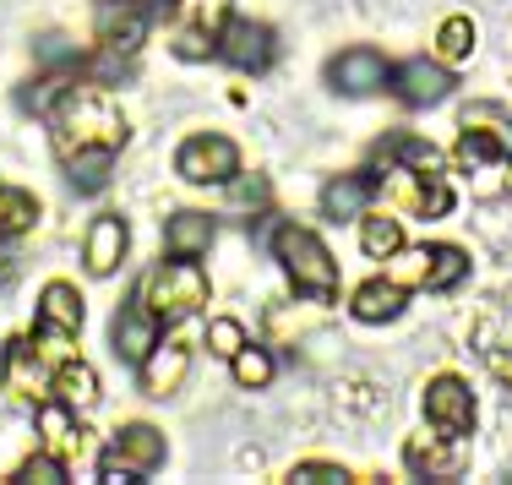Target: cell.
Here are the masks:
<instances>
[{
  "instance_id": "39",
  "label": "cell",
  "mask_w": 512,
  "mask_h": 485,
  "mask_svg": "<svg viewBox=\"0 0 512 485\" xmlns=\"http://www.w3.org/2000/svg\"><path fill=\"white\" fill-rule=\"evenodd\" d=\"M496 377H502V382L512 387V344L502 349V355H496Z\"/></svg>"
},
{
  "instance_id": "29",
  "label": "cell",
  "mask_w": 512,
  "mask_h": 485,
  "mask_svg": "<svg viewBox=\"0 0 512 485\" xmlns=\"http://www.w3.org/2000/svg\"><path fill=\"white\" fill-rule=\"evenodd\" d=\"M425 273H431V246H398L387 257V278L404 289H425Z\"/></svg>"
},
{
  "instance_id": "33",
  "label": "cell",
  "mask_w": 512,
  "mask_h": 485,
  "mask_svg": "<svg viewBox=\"0 0 512 485\" xmlns=\"http://www.w3.org/2000/svg\"><path fill=\"white\" fill-rule=\"evenodd\" d=\"M229 366H235V382L240 387H267V382H273V355H267V349H256V344H246L235 360H229Z\"/></svg>"
},
{
  "instance_id": "10",
  "label": "cell",
  "mask_w": 512,
  "mask_h": 485,
  "mask_svg": "<svg viewBox=\"0 0 512 485\" xmlns=\"http://www.w3.org/2000/svg\"><path fill=\"white\" fill-rule=\"evenodd\" d=\"M164 453H169V442H164V431L148 426V420H126L115 436H109V447H104V464H115V469H131V475H153L158 464H164Z\"/></svg>"
},
{
  "instance_id": "13",
  "label": "cell",
  "mask_w": 512,
  "mask_h": 485,
  "mask_svg": "<svg viewBox=\"0 0 512 485\" xmlns=\"http://www.w3.org/2000/svg\"><path fill=\"white\" fill-rule=\"evenodd\" d=\"M109 338H115V355L126 360V366H142L148 360V349L164 338V322L148 311V300L142 295H131L126 306L115 311V327H109Z\"/></svg>"
},
{
  "instance_id": "6",
  "label": "cell",
  "mask_w": 512,
  "mask_h": 485,
  "mask_svg": "<svg viewBox=\"0 0 512 485\" xmlns=\"http://www.w3.org/2000/svg\"><path fill=\"white\" fill-rule=\"evenodd\" d=\"M175 175L186 180V186H229V180L240 175V153H235V142L218 137V131H197V137L180 142Z\"/></svg>"
},
{
  "instance_id": "27",
  "label": "cell",
  "mask_w": 512,
  "mask_h": 485,
  "mask_svg": "<svg viewBox=\"0 0 512 485\" xmlns=\"http://www.w3.org/2000/svg\"><path fill=\"white\" fill-rule=\"evenodd\" d=\"M360 246H365V257L387 262L398 246H404V224H398L393 213H365L360 218Z\"/></svg>"
},
{
  "instance_id": "22",
  "label": "cell",
  "mask_w": 512,
  "mask_h": 485,
  "mask_svg": "<svg viewBox=\"0 0 512 485\" xmlns=\"http://www.w3.org/2000/svg\"><path fill=\"white\" fill-rule=\"evenodd\" d=\"M213 240H218L213 213H197V208L169 213V224H164V251H169V257H207Z\"/></svg>"
},
{
  "instance_id": "20",
  "label": "cell",
  "mask_w": 512,
  "mask_h": 485,
  "mask_svg": "<svg viewBox=\"0 0 512 485\" xmlns=\"http://www.w3.org/2000/svg\"><path fill=\"white\" fill-rule=\"evenodd\" d=\"M376 202V169H349V175H338V180H327V191H322V213L327 218H365V208Z\"/></svg>"
},
{
  "instance_id": "24",
  "label": "cell",
  "mask_w": 512,
  "mask_h": 485,
  "mask_svg": "<svg viewBox=\"0 0 512 485\" xmlns=\"http://www.w3.org/2000/svg\"><path fill=\"white\" fill-rule=\"evenodd\" d=\"M50 393L60 398V404H71L82 415V409H93L99 404V371L88 366V360H60V366L50 371Z\"/></svg>"
},
{
  "instance_id": "17",
  "label": "cell",
  "mask_w": 512,
  "mask_h": 485,
  "mask_svg": "<svg viewBox=\"0 0 512 485\" xmlns=\"http://www.w3.org/2000/svg\"><path fill=\"white\" fill-rule=\"evenodd\" d=\"M404 464L414 480H458L463 475V442L458 436H409Z\"/></svg>"
},
{
  "instance_id": "38",
  "label": "cell",
  "mask_w": 512,
  "mask_h": 485,
  "mask_svg": "<svg viewBox=\"0 0 512 485\" xmlns=\"http://www.w3.org/2000/svg\"><path fill=\"white\" fill-rule=\"evenodd\" d=\"M137 6H142V11H148V17H169V11H175V6H180V0H137Z\"/></svg>"
},
{
  "instance_id": "21",
  "label": "cell",
  "mask_w": 512,
  "mask_h": 485,
  "mask_svg": "<svg viewBox=\"0 0 512 485\" xmlns=\"http://www.w3.org/2000/svg\"><path fill=\"white\" fill-rule=\"evenodd\" d=\"M376 164H404V169H420V175H442L447 169V153L436 142L414 137V131H387L376 142Z\"/></svg>"
},
{
  "instance_id": "34",
  "label": "cell",
  "mask_w": 512,
  "mask_h": 485,
  "mask_svg": "<svg viewBox=\"0 0 512 485\" xmlns=\"http://www.w3.org/2000/svg\"><path fill=\"white\" fill-rule=\"evenodd\" d=\"M207 349L224 355V360H235L240 349H246V327H240L235 317H213V322H207Z\"/></svg>"
},
{
  "instance_id": "36",
  "label": "cell",
  "mask_w": 512,
  "mask_h": 485,
  "mask_svg": "<svg viewBox=\"0 0 512 485\" xmlns=\"http://www.w3.org/2000/svg\"><path fill=\"white\" fill-rule=\"evenodd\" d=\"M229 186H235V202H240V208H262V202H267V180H262V175H235Z\"/></svg>"
},
{
  "instance_id": "31",
  "label": "cell",
  "mask_w": 512,
  "mask_h": 485,
  "mask_svg": "<svg viewBox=\"0 0 512 485\" xmlns=\"http://www.w3.org/2000/svg\"><path fill=\"white\" fill-rule=\"evenodd\" d=\"M474 55V22L469 17H447L442 22V33H436V60H469Z\"/></svg>"
},
{
  "instance_id": "26",
  "label": "cell",
  "mask_w": 512,
  "mask_h": 485,
  "mask_svg": "<svg viewBox=\"0 0 512 485\" xmlns=\"http://www.w3.org/2000/svg\"><path fill=\"white\" fill-rule=\"evenodd\" d=\"M39 224V197L22 186H0V240H17Z\"/></svg>"
},
{
  "instance_id": "14",
  "label": "cell",
  "mask_w": 512,
  "mask_h": 485,
  "mask_svg": "<svg viewBox=\"0 0 512 485\" xmlns=\"http://www.w3.org/2000/svg\"><path fill=\"white\" fill-rule=\"evenodd\" d=\"M387 88L414 109H431V104H442L447 93H453V71H447V60H425L420 55V60L393 66V82H387Z\"/></svg>"
},
{
  "instance_id": "19",
  "label": "cell",
  "mask_w": 512,
  "mask_h": 485,
  "mask_svg": "<svg viewBox=\"0 0 512 485\" xmlns=\"http://www.w3.org/2000/svg\"><path fill=\"white\" fill-rule=\"evenodd\" d=\"M6 393L22 398V404H33V409L50 398V371H44L33 338H11L6 344Z\"/></svg>"
},
{
  "instance_id": "32",
  "label": "cell",
  "mask_w": 512,
  "mask_h": 485,
  "mask_svg": "<svg viewBox=\"0 0 512 485\" xmlns=\"http://www.w3.org/2000/svg\"><path fill=\"white\" fill-rule=\"evenodd\" d=\"M11 485H66V464H60L55 453H33V458H22V469L11 475Z\"/></svg>"
},
{
  "instance_id": "4",
  "label": "cell",
  "mask_w": 512,
  "mask_h": 485,
  "mask_svg": "<svg viewBox=\"0 0 512 485\" xmlns=\"http://www.w3.org/2000/svg\"><path fill=\"white\" fill-rule=\"evenodd\" d=\"M458 169H485V164H502L512 159V115L502 104H469L458 120V148H453Z\"/></svg>"
},
{
  "instance_id": "15",
  "label": "cell",
  "mask_w": 512,
  "mask_h": 485,
  "mask_svg": "<svg viewBox=\"0 0 512 485\" xmlns=\"http://www.w3.org/2000/svg\"><path fill=\"white\" fill-rule=\"evenodd\" d=\"M229 22V0H180V33H175V50L186 60L213 55L218 28Z\"/></svg>"
},
{
  "instance_id": "28",
  "label": "cell",
  "mask_w": 512,
  "mask_h": 485,
  "mask_svg": "<svg viewBox=\"0 0 512 485\" xmlns=\"http://www.w3.org/2000/svg\"><path fill=\"white\" fill-rule=\"evenodd\" d=\"M463 278H469V257H463V246H431V273H425V289H458Z\"/></svg>"
},
{
  "instance_id": "8",
  "label": "cell",
  "mask_w": 512,
  "mask_h": 485,
  "mask_svg": "<svg viewBox=\"0 0 512 485\" xmlns=\"http://www.w3.org/2000/svg\"><path fill=\"white\" fill-rule=\"evenodd\" d=\"M425 420H431V431L442 436H469L474 431V387L453 377V371H442V377L425 382Z\"/></svg>"
},
{
  "instance_id": "1",
  "label": "cell",
  "mask_w": 512,
  "mask_h": 485,
  "mask_svg": "<svg viewBox=\"0 0 512 485\" xmlns=\"http://www.w3.org/2000/svg\"><path fill=\"white\" fill-rule=\"evenodd\" d=\"M50 142H55V159L71 186L99 191L109 180V164L126 148V115L115 109L109 93L71 82L66 99L50 109Z\"/></svg>"
},
{
  "instance_id": "16",
  "label": "cell",
  "mask_w": 512,
  "mask_h": 485,
  "mask_svg": "<svg viewBox=\"0 0 512 485\" xmlns=\"http://www.w3.org/2000/svg\"><path fill=\"white\" fill-rule=\"evenodd\" d=\"M186 371H191V344L186 338H158V344L148 349V360L137 366V382H142L148 398H169V393H180Z\"/></svg>"
},
{
  "instance_id": "40",
  "label": "cell",
  "mask_w": 512,
  "mask_h": 485,
  "mask_svg": "<svg viewBox=\"0 0 512 485\" xmlns=\"http://www.w3.org/2000/svg\"><path fill=\"white\" fill-rule=\"evenodd\" d=\"M507 191H512V159H507Z\"/></svg>"
},
{
  "instance_id": "23",
  "label": "cell",
  "mask_w": 512,
  "mask_h": 485,
  "mask_svg": "<svg viewBox=\"0 0 512 485\" xmlns=\"http://www.w3.org/2000/svg\"><path fill=\"white\" fill-rule=\"evenodd\" d=\"M404 300H409V289L382 273V278H365L355 295H349V311L360 322H393V317H404Z\"/></svg>"
},
{
  "instance_id": "30",
  "label": "cell",
  "mask_w": 512,
  "mask_h": 485,
  "mask_svg": "<svg viewBox=\"0 0 512 485\" xmlns=\"http://www.w3.org/2000/svg\"><path fill=\"white\" fill-rule=\"evenodd\" d=\"M71 82H77V71H44L33 88H22V109H33V115H50V109L66 99Z\"/></svg>"
},
{
  "instance_id": "9",
  "label": "cell",
  "mask_w": 512,
  "mask_h": 485,
  "mask_svg": "<svg viewBox=\"0 0 512 485\" xmlns=\"http://www.w3.org/2000/svg\"><path fill=\"white\" fill-rule=\"evenodd\" d=\"M387 82H393V66H387L382 50H371V44H355V50L333 55L327 60V88L333 93H382Z\"/></svg>"
},
{
  "instance_id": "11",
  "label": "cell",
  "mask_w": 512,
  "mask_h": 485,
  "mask_svg": "<svg viewBox=\"0 0 512 485\" xmlns=\"http://www.w3.org/2000/svg\"><path fill=\"white\" fill-rule=\"evenodd\" d=\"M148 11L137 6V0H99V11H93V28H99V50L109 55H137L142 39H148Z\"/></svg>"
},
{
  "instance_id": "7",
  "label": "cell",
  "mask_w": 512,
  "mask_h": 485,
  "mask_svg": "<svg viewBox=\"0 0 512 485\" xmlns=\"http://www.w3.org/2000/svg\"><path fill=\"white\" fill-rule=\"evenodd\" d=\"M213 55L224 60V66L251 71V77H256V71H267V66H273L278 44H273V28H267V22H256V17H229L224 28H218Z\"/></svg>"
},
{
  "instance_id": "2",
  "label": "cell",
  "mask_w": 512,
  "mask_h": 485,
  "mask_svg": "<svg viewBox=\"0 0 512 485\" xmlns=\"http://www.w3.org/2000/svg\"><path fill=\"white\" fill-rule=\"evenodd\" d=\"M267 246H273L278 268H284L289 289H295L300 300H311V306H333V300H338V262H333V251H327L311 229L273 224V229H267Z\"/></svg>"
},
{
  "instance_id": "5",
  "label": "cell",
  "mask_w": 512,
  "mask_h": 485,
  "mask_svg": "<svg viewBox=\"0 0 512 485\" xmlns=\"http://www.w3.org/2000/svg\"><path fill=\"white\" fill-rule=\"evenodd\" d=\"M376 197L414 213V218H447L453 213V186H447L442 175H420V169H404V164H387V175L376 169Z\"/></svg>"
},
{
  "instance_id": "35",
  "label": "cell",
  "mask_w": 512,
  "mask_h": 485,
  "mask_svg": "<svg viewBox=\"0 0 512 485\" xmlns=\"http://www.w3.org/2000/svg\"><path fill=\"white\" fill-rule=\"evenodd\" d=\"M349 480H355V475H349L344 464H316V458L289 469V485H349Z\"/></svg>"
},
{
  "instance_id": "12",
  "label": "cell",
  "mask_w": 512,
  "mask_h": 485,
  "mask_svg": "<svg viewBox=\"0 0 512 485\" xmlns=\"http://www.w3.org/2000/svg\"><path fill=\"white\" fill-rule=\"evenodd\" d=\"M88 436H93V431H82L77 409H71V404H60L55 393L39 404V447H44V453H55L60 464H82V458L93 453V447H88Z\"/></svg>"
},
{
  "instance_id": "3",
  "label": "cell",
  "mask_w": 512,
  "mask_h": 485,
  "mask_svg": "<svg viewBox=\"0 0 512 485\" xmlns=\"http://www.w3.org/2000/svg\"><path fill=\"white\" fill-rule=\"evenodd\" d=\"M137 295L148 300V311L158 322H186L191 311L207 306V273L197 268V257H169L137 284Z\"/></svg>"
},
{
  "instance_id": "18",
  "label": "cell",
  "mask_w": 512,
  "mask_h": 485,
  "mask_svg": "<svg viewBox=\"0 0 512 485\" xmlns=\"http://www.w3.org/2000/svg\"><path fill=\"white\" fill-rule=\"evenodd\" d=\"M126 251H131V229H126L120 213H99L88 224V235H82V257H88L93 278H109L120 262H126Z\"/></svg>"
},
{
  "instance_id": "37",
  "label": "cell",
  "mask_w": 512,
  "mask_h": 485,
  "mask_svg": "<svg viewBox=\"0 0 512 485\" xmlns=\"http://www.w3.org/2000/svg\"><path fill=\"white\" fill-rule=\"evenodd\" d=\"M11 278H17V257H11V251H6V240H0V289H6Z\"/></svg>"
},
{
  "instance_id": "25",
  "label": "cell",
  "mask_w": 512,
  "mask_h": 485,
  "mask_svg": "<svg viewBox=\"0 0 512 485\" xmlns=\"http://www.w3.org/2000/svg\"><path fill=\"white\" fill-rule=\"evenodd\" d=\"M82 295H77V284H66V278H55V284H44V295H39V322L44 327H60V333H82Z\"/></svg>"
}]
</instances>
